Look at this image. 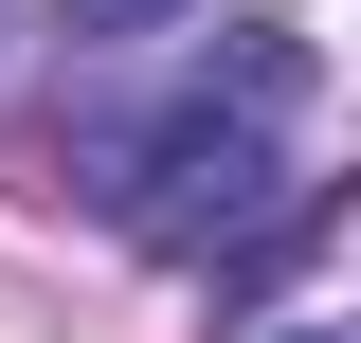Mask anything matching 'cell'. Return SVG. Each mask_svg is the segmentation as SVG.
I'll list each match as a JSON object with an SVG mask.
<instances>
[{"instance_id":"3","label":"cell","mask_w":361,"mask_h":343,"mask_svg":"<svg viewBox=\"0 0 361 343\" xmlns=\"http://www.w3.org/2000/svg\"><path fill=\"white\" fill-rule=\"evenodd\" d=\"M271 343H343V325H271Z\"/></svg>"},{"instance_id":"1","label":"cell","mask_w":361,"mask_h":343,"mask_svg":"<svg viewBox=\"0 0 361 343\" xmlns=\"http://www.w3.org/2000/svg\"><path fill=\"white\" fill-rule=\"evenodd\" d=\"M289 109H307V37H253V54H235V90L199 73L163 127H127V145H109V181H90V199L127 217L145 253H217L235 217L289 181Z\"/></svg>"},{"instance_id":"2","label":"cell","mask_w":361,"mask_h":343,"mask_svg":"<svg viewBox=\"0 0 361 343\" xmlns=\"http://www.w3.org/2000/svg\"><path fill=\"white\" fill-rule=\"evenodd\" d=\"M73 18H90V37H145V18H180V0H73Z\"/></svg>"}]
</instances>
